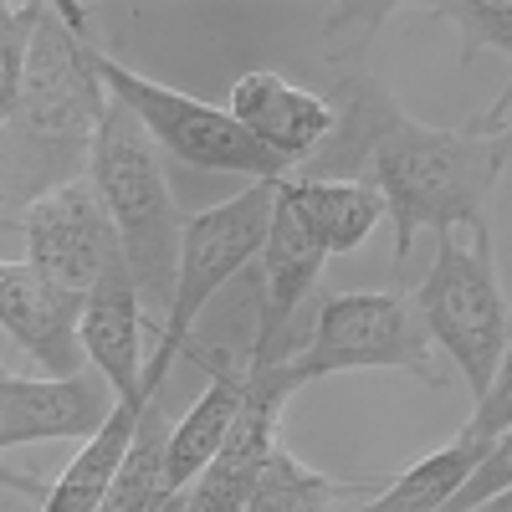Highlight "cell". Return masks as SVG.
I'll return each instance as SVG.
<instances>
[{"instance_id":"cell-3","label":"cell","mask_w":512,"mask_h":512,"mask_svg":"<svg viewBox=\"0 0 512 512\" xmlns=\"http://www.w3.org/2000/svg\"><path fill=\"white\" fill-rule=\"evenodd\" d=\"M88 180L98 185L108 221L118 231L128 277L139 287V303L159 313V328L175 303V277H180V231L185 216L175 195H169L164 164L154 139L144 134V123L128 113L118 98H108V113L98 123Z\"/></svg>"},{"instance_id":"cell-13","label":"cell","mask_w":512,"mask_h":512,"mask_svg":"<svg viewBox=\"0 0 512 512\" xmlns=\"http://www.w3.org/2000/svg\"><path fill=\"white\" fill-rule=\"evenodd\" d=\"M231 118L262 149H272L287 164L318 159V149L333 139V128H338V108L333 103H323L308 88H297V82H287L272 67L246 72L231 88Z\"/></svg>"},{"instance_id":"cell-22","label":"cell","mask_w":512,"mask_h":512,"mask_svg":"<svg viewBox=\"0 0 512 512\" xmlns=\"http://www.w3.org/2000/svg\"><path fill=\"white\" fill-rule=\"evenodd\" d=\"M446 21L461 26V47L477 52H512V0H461V6H436Z\"/></svg>"},{"instance_id":"cell-15","label":"cell","mask_w":512,"mask_h":512,"mask_svg":"<svg viewBox=\"0 0 512 512\" xmlns=\"http://www.w3.org/2000/svg\"><path fill=\"white\" fill-rule=\"evenodd\" d=\"M139 323H144V303L139 287L128 277V267L108 272L88 297H82V354L103 374V384L118 400L144 395V354H139Z\"/></svg>"},{"instance_id":"cell-25","label":"cell","mask_w":512,"mask_h":512,"mask_svg":"<svg viewBox=\"0 0 512 512\" xmlns=\"http://www.w3.org/2000/svg\"><path fill=\"white\" fill-rule=\"evenodd\" d=\"M472 512H512V487L507 492H497V497H487L482 507H472Z\"/></svg>"},{"instance_id":"cell-17","label":"cell","mask_w":512,"mask_h":512,"mask_svg":"<svg viewBox=\"0 0 512 512\" xmlns=\"http://www.w3.org/2000/svg\"><path fill=\"white\" fill-rule=\"evenodd\" d=\"M287 195L297 200V210L308 216L313 236L323 241L328 256H349L359 251L374 226L384 221V200L369 180H318V175H297L287 180Z\"/></svg>"},{"instance_id":"cell-18","label":"cell","mask_w":512,"mask_h":512,"mask_svg":"<svg viewBox=\"0 0 512 512\" xmlns=\"http://www.w3.org/2000/svg\"><path fill=\"white\" fill-rule=\"evenodd\" d=\"M487 446H492V441H466V436H456L451 446H441V451H431V456H420L415 466H405V472L384 487V492H374V502L359 507V512H441V507L466 487V477L477 472V461L487 456Z\"/></svg>"},{"instance_id":"cell-24","label":"cell","mask_w":512,"mask_h":512,"mask_svg":"<svg viewBox=\"0 0 512 512\" xmlns=\"http://www.w3.org/2000/svg\"><path fill=\"white\" fill-rule=\"evenodd\" d=\"M507 108H512V77H507V88L492 98V108H487L472 128H477V134H502V118H507Z\"/></svg>"},{"instance_id":"cell-2","label":"cell","mask_w":512,"mask_h":512,"mask_svg":"<svg viewBox=\"0 0 512 512\" xmlns=\"http://www.w3.org/2000/svg\"><path fill=\"white\" fill-rule=\"evenodd\" d=\"M88 52V6H72V0L41 6L21 103L11 123H0V221H21L52 190L88 180L93 139L108 113V88Z\"/></svg>"},{"instance_id":"cell-12","label":"cell","mask_w":512,"mask_h":512,"mask_svg":"<svg viewBox=\"0 0 512 512\" xmlns=\"http://www.w3.org/2000/svg\"><path fill=\"white\" fill-rule=\"evenodd\" d=\"M118 395L103 374L77 379H26L0 369V451L36 441H93L113 415Z\"/></svg>"},{"instance_id":"cell-7","label":"cell","mask_w":512,"mask_h":512,"mask_svg":"<svg viewBox=\"0 0 512 512\" xmlns=\"http://www.w3.org/2000/svg\"><path fill=\"white\" fill-rule=\"evenodd\" d=\"M287 364L303 384H313L323 374H349V369H405V374H420L425 384H436L431 338H425L415 308L395 292L323 297L313 338Z\"/></svg>"},{"instance_id":"cell-8","label":"cell","mask_w":512,"mask_h":512,"mask_svg":"<svg viewBox=\"0 0 512 512\" xmlns=\"http://www.w3.org/2000/svg\"><path fill=\"white\" fill-rule=\"evenodd\" d=\"M21 231H26V262L72 292H93L108 272L128 267L93 180H72L47 200H36L21 216Z\"/></svg>"},{"instance_id":"cell-14","label":"cell","mask_w":512,"mask_h":512,"mask_svg":"<svg viewBox=\"0 0 512 512\" xmlns=\"http://www.w3.org/2000/svg\"><path fill=\"white\" fill-rule=\"evenodd\" d=\"M200 359V369L210 374V384L200 390V400L180 415V425H169V446H164V487L169 492H190L200 482V472L216 461L231 415L241 405V384H246V359H231L226 349H200L190 338V349Z\"/></svg>"},{"instance_id":"cell-6","label":"cell","mask_w":512,"mask_h":512,"mask_svg":"<svg viewBox=\"0 0 512 512\" xmlns=\"http://www.w3.org/2000/svg\"><path fill=\"white\" fill-rule=\"evenodd\" d=\"M93 72L103 77L108 98H118L128 113L144 123V134L154 139V149L175 154L190 169H210V175H246L256 180H287V159H277L272 149H262L246 128L231 118V108L200 103L180 88H164L154 77H139L134 67L113 62L98 41H93Z\"/></svg>"},{"instance_id":"cell-9","label":"cell","mask_w":512,"mask_h":512,"mask_svg":"<svg viewBox=\"0 0 512 512\" xmlns=\"http://www.w3.org/2000/svg\"><path fill=\"white\" fill-rule=\"evenodd\" d=\"M292 390H303V379L292 364H246L241 405L231 415V431L216 451V461L200 472V482L185 497V512H246V497L262 477V466L277 446V415Z\"/></svg>"},{"instance_id":"cell-16","label":"cell","mask_w":512,"mask_h":512,"mask_svg":"<svg viewBox=\"0 0 512 512\" xmlns=\"http://www.w3.org/2000/svg\"><path fill=\"white\" fill-rule=\"evenodd\" d=\"M149 400H159V395H134V400L113 405L103 431L93 441H82V451L67 461V472L41 492V512H98L103 507L128 446H134V436H139V415H144Z\"/></svg>"},{"instance_id":"cell-23","label":"cell","mask_w":512,"mask_h":512,"mask_svg":"<svg viewBox=\"0 0 512 512\" xmlns=\"http://www.w3.org/2000/svg\"><path fill=\"white\" fill-rule=\"evenodd\" d=\"M502 431H512V344H507V354H502V364L487 384V395L477 400V410H472L461 436L466 441H497Z\"/></svg>"},{"instance_id":"cell-19","label":"cell","mask_w":512,"mask_h":512,"mask_svg":"<svg viewBox=\"0 0 512 512\" xmlns=\"http://www.w3.org/2000/svg\"><path fill=\"white\" fill-rule=\"evenodd\" d=\"M364 487L369 482H333V477L313 472V466H303L277 441L251 497H246V512H338V502L364 492Z\"/></svg>"},{"instance_id":"cell-5","label":"cell","mask_w":512,"mask_h":512,"mask_svg":"<svg viewBox=\"0 0 512 512\" xmlns=\"http://www.w3.org/2000/svg\"><path fill=\"white\" fill-rule=\"evenodd\" d=\"M410 308L425 338L441 344L446 359H456L461 379L482 400L512 344V308L492 272V236H477L472 246H461L456 236H436V262L420 277Z\"/></svg>"},{"instance_id":"cell-1","label":"cell","mask_w":512,"mask_h":512,"mask_svg":"<svg viewBox=\"0 0 512 512\" xmlns=\"http://www.w3.org/2000/svg\"><path fill=\"white\" fill-rule=\"evenodd\" d=\"M328 154L318 180H369L395 221V262H405L420 231L456 236L466 226L472 236H492L487 205L512 154V128H425L379 88H354Z\"/></svg>"},{"instance_id":"cell-20","label":"cell","mask_w":512,"mask_h":512,"mask_svg":"<svg viewBox=\"0 0 512 512\" xmlns=\"http://www.w3.org/2000/svg\"><path fill=\"white\" fill-rule=\"evenodd\" d=\"M164 446H169V420H164L159 400H149L144 415H139V436L128 446V456H123L98 512H154L169 492L164 487Z\"/></svg>"},{"instance_id":"cell-11","label":"cell","mask_w":512,"mask_h":512,"mask_svg":"<svg viewBox=\"0 0 512 512\" xmlns=\"http://www.w3.org/2000/svg\"><path fill=\"white\" fill-rule=\"evenodd\" d=\"M82 297L31 262H0V328L47 369V379H77L88 369L82 354Z\"/></svg>"},{"instance_id":"cell-4","label":"cell","mask_w":512,"mask_h":512,"mask_svg":"<svg viewBox=\"0 0 512 512\" xmlns=\"http://www.w3.org/2000/svg\"><path fill=\"white\" fill-rule=\"evenodd\" d=\"M277 185L282 180H256L241 195H231V200L210 205V210H200V216L185 221V231H180L175 303H169V318L159 328L154 359L144 364V395L164 390L169 364H175V354L190 349V328L205 313V303H216V292L241 267H251L256 256H262L267 231H272V210H277Z\"/></svg>"},{"instance_id":"cell-21","label":"cell","mask_w":512,"mask_h":512,"mask_svg":"<svg viewBox=\"0 0 512 512\" xmlns=\"http://www.w3.org/2000/svg\"><path fill=\"white\" fill-rule=\"evenodd\" d=\"M41 0H0V123H11L21 88H26V62H31V36H36Z\"/></svg>"},{"instance_id":"cell-10","label":"cell","mask_w":512,"mask_h":512,"mask_svg":"<svg viewBox=\"0 0 512 512\" xmlns=\"http://www.w3.org/2000/svg\"><path fill=\"white\" fill-rule=\"evenodd\" d=\"M256 262H262V323H256V344H251L246 364H287L297 354L292 349V318L303 308V297L318 287V272L328 262V251L313 236L308 216L287 195V180L277 185L272 231H267V246Z\"/></svg>"}]
</instances>
